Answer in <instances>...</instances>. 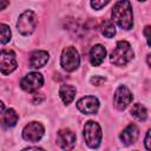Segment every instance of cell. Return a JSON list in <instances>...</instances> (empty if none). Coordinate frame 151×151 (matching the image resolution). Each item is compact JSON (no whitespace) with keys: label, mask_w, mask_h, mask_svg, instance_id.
Here are the masks:
<instances>
[{"label":"cell","mask_w":151,"mask_h":151,"mask_svg":"<svg viewBox=\"0 0 151 151\" xmlns=\"http://www.w3.org/2000/svg\"><path fill=\"white\" fill-rule=\"evenodd\" d=\"M18 66L15 53L11 50H4L0 52V72L5 76L12 73Z\"/></svg>","instance_id":"7"},{"label":"cell","mask_w":151,"mask_h":151,"mask_svg":"<svg viewBox=\"0 0 151 151\" xmlns=\"http://www.w3.org/2000/svg\"><path fill=\"white\" fill-rule=\"evenodd\" d=\"M132 93L131 91L124 86V85H120L116 92H114V96H113V104H114V107L118 109V110H125L129 104L132 101Z\"/></svg>","instance_id":"9"},{"label":"cell","mask_w":151,"mask_h":151,"mask_svg":"<svg viewBox=\"0 0 151 151\" xmlns=\"http://www.w3.org/2000/svg\"><path fill=\"white\" fill-rule=\"evenodd\" d=\"M105 78L104 77H99V76H96V77H92L91 78V83L93 84V85H97V86H99V85H101L103 83H105Z\"/></svg>","instance_id":"21"},{"label":"cell","mask_w":151,"mask_h":151,"mask_svg":"<svg viewBox=\"0 0 151 151\" xmlns=\"http://www.w3.org/2000/svg\"><path fill=\"white\" fill-rule=\"evenodd\" d=\"M45 133V129L41 123L39 122H31L28 123L22 130V138L28 142H38L42 138Z\"/></svg>","instance_id":"8"},{"label":"cell","mask_w":151,"mask_h":151,"mask_svg":"<svg viewBox=\"0 0 151 151\" xmlns=\"http://www.w3.org/2000/svg\"><path fill=\"white\" fill-rule=\"evenodd\" d=\"M11 29L6 24H0V44H7L11 40Z\"/></svg>","instance_id":"19"},{"label":"cell","mask_w":151,"mask_h":151,"mask_svg":"<svg viewBox=\"0 0 151 151\" xmlns=\"http://www.w3.org/2000/svg\"><path fill=\"white\" fill-rule=\"evenodd\" d=\"M8 5H9V2H8V1L0 0V11H1V9H5V8H6Z\"/></svg>","instance_id":"25"},{"label":"cell","mask_w":151,"mask_h":151,"mask_svg":"<svg viewBox=\"0 0 151 151\" xmlns=\"http://www.w3.org/2000/svg\"><path fill=\"white\" fill-rule=\"evenodd\" d=\"M77 107L85 114H94L99 109V100L93 96H86L77 101Z\"/></svg>","instance_id":"11"},{"label":"cell","mask_w":151,"mask_h":151,"mask_svg":"<svg viewBox=\"0 0 151 151\" xmlns=\"http://www.w3.org/2000/svg\"><path fill=\"white\" fill-rule=\"evenodd\" d=\"M101 129L98 123L93 120H88L84 126V139L88 147L97 149L101 142Z\"/></svg>","instance_id":"3"},{"label":"cell","mask_w":151,"mask_h":151,"mask_svg":"<svg viewBox=\"0 0 151 151\" xmlns=\"http://www.w3.org/2000/svg\"><path fill=\"white\" fill-rule=\"evenodd\" d=\"M109 2H110L109 0H105V1H97V0H94V1H91V6H92L94 9H100V8H103L104 6H106Z\"/></svg>","instance_id":"20"},{"label":"cell","mask_w":151,"mask_h":151,"mask_svg":"<svg viewBox=\"0 0 151 151\" xmlns=\"http://www.w3.org/2000/svg\"><path fill=\"white\" fill-rule=\"evenodd\" d=\"M42 84H44V77L39 72H29L20 81L21 88L29 93L38 91L42 86Z\"/></svg>","instance_id":"6"},{"label":"cell","mask_w":151,"mask_h":151,"mask_svg":"<svg viewBox=\"0 0 151 151\" xmlns=\"http://www.w3.org/2000/svg\"><path fill=\"white\" fill-rule=\"evenodd\" d=\"M37 14L33 11H25L24 13L20 14L18 22H17V28L19 31L20 34L22 35H29L31 33H33V31L37 27Z\"/></svg>","instance_id":"4"},{"label":"cell","mask_w":151,"mask_h":151,"mask_svg":"<svg viewBox=\"0 0 151 151\" xmlns=\"http://www.w3.org/2000/svg\"><path fill=\"white\" fill-rule=\"evenodd\" d=\"M138 136H139V130H138L137 125L130 124V125H127V126L122 131V133H120V140H122V143H123L124 145L127 146V145L133 144V143L137 140Z\"/></svg>","instance_id":"12"},{"label":"cell","mask_w":151,"mask_h":151,"mask_svg":"<svg viewBox=\"0 0 151 151\" xmlns=\"http://www.w3.org/2000/svg\"><path fill=\"white\" fill-rule=\"evenodd\" d=\"M144 34H145V38H146L147 45L150 46V26H146V27L144 28Z\"/></svg>","instance_id":"23"},{"label":"cell","mask_w":151,"mask_h":151,"mask_svg":"<svg viewBox=\"0 0 151 151\" xmlns=\"http://www.w3.org/2000/svg\"><path fill=\"white\" fill-rule=\"evenodd\" d=\"M60 64H61L63 68L67 72L76 71L79 67V64H80V57H79L78 51L73 46L65 47L61 52Z\"/></svg>","instance_id":"5"},{"label":"cell","mask_w":151,"mask_h":151,"mask_svg":"<svg viewBox=\"0 0 151 151\" xmlns=\"http://www.w3.org/2000/svg\"><path fill=\"white\" fill-rule=\"evenodd\" d=\"M17 122H18V113L13 109H7L5 113L2 114L0 123L5 129H9V127L15 126Z\"/></svg>","instance_id":"16"},{"label":"cell","mask_w":151,"mask_h":151,"mask_svg":"<svg viewBox=\"0 0 151 151\" xmlns=\"http://www.w3.org/2000/svg\"><path fill=\"white\" fill-rule=\"evenodd\" d=\"M105 57H106V50L103 45L97 44L92 46L90 51V61L93 66H99L104 61Z\"/></svg>","instance_id":"14"},{"label":"cell","mask_w":151,"mask_h":151,"mask_svg":"<svg viewBox=\"0 0 151 151\" xmlns=\"http://www.w3.org/2000/svg\"><path fill=\"white\" fill-rule=\"evenodd\" d=\"M113 21L123 29H131L133 26V13L130 1L123 0L114 4L112 8Z\"/></svg>","instance_id":"1"},{"label":"cell","mask_w":151,"mask_h":151,"mask_svg":"<svg viewBox=\"0 0 151 151\" xmlns=\"http://www.w3.org/2000/svg\"><path fill=\"white\" fill-rule=\"evenodd\" d=\"M48 53L46 51H42V50H38V51H34L31 57H29V66L32 68H40V67H44L47 61H48Z\"/></svg>","instance_id":"13"},{"label":"cell","mask_w":151,"mask_h":151,"mask_svg":"<svg viewBox=\"0 0 151 151\" xmlns=\"http://www.w3.org/2000/svg\"><path fill=\"white\" fill-rule=\"evenodd\" d=\"M150 130L146 132V137H145V147H146V150L147 151H150L151 150V147H150Z\"/></svg>","instance_id":"22"},{"label":"cell","mask_w":151,"mask_h":151,"mask_svg":"<svg viewBox=\"0 0 151 151\" xmlns=\"http://www.w3.org/2000/svg\"><path fill=\"white\" fill-rule=\"evenodd\" d=\"M4 110H5V104H4L2 101H0V113H1Z\"/></svg>","instance_id":"26"},{"label":"cell","mask_w":151,"mask_h":151,"mask_svg":"<svg viewBox=\"0 0 151 151\" xmlns=\"http://www.w3.org/2000/svg\"><path fill=\"white\" fill-rule=\"evenodd\" d=\"M101 33H103V35L106 37V38H112V37L116 34V27H114L113 21H111V20H105V21L101 24Z\"/></svg>","instance_id":"18"},{"label":"cell","mask_w":151,"mask_h":151,"mask_svg":"<svg viewBox=\"0 0 151 151\" xmlns=\"http://www.w3.org/2000/svg\"><path fill=\"white\" fill-rule=\"evenodd\" d=\"M133 55L134 53L131 48V45L125 40H120L111 52V63L116 66H124L132 60Z\"/></svg>","instance_id":"2"},{"label":"cell","mask_w":151,"mask_h":151,"mask_svg":"<svg viewBox=\"0 0 151 151\" xmlns=\"http://www.w3.org/2000/svg\"><path fill=\"white\" fill-rule=\"evenodd\" d=\"M76 87L72 86V85H68V84H64L60 86V90H59V96L61 98V100L64 101V104L68 105L73 101L74 97H76Z\"/></svg>","instance_id":"15"},{"label":"cell","mask_w":151,"mask_h":151,"mask_svg":"<svg viewBox=\"0 0 151 151\" xmlns=\"http://www.w3.org/2000/svg\"><path fill=\"white\" fill-rule=\"evenodd\" d=\"M147 65H150V54L147 55Z\"/></svg>","instance_id":"27"},{"label":"cell","mask_w":151,"mask_h":151,"mask_svg":"<svg viewBox=\"0 0 151 151\" xmlns=\"http://www.w3.org/2000/svg\"><path fill=\"white\" fill-rule=\"evenodd\" d=\"M21 151H45V150H44V149H41V147L31 146V147H26V149H24V150H21Z\"/></svg>","instance_id":"24"},{"label":"cell","mask_w":151,"mask_h":151,"mask_svg":"<svg viewBox=\"0 0 151 151\" xmlns=\"http://www.w3.org/2000/svg\"><path fill=\"white\" fill-rule=\"evenodd\" d=\"M131 114H132L136 119H138V120H140V122H144V120H146V118H147V111H146V109H145L142 104H139V103L133 104V106H132V109H131Z\"/></svg>","instance_id":"17"},{"label":"cell","mask_w":151,"mask_h":151,"mask_svg":"<svg viewBox=\"0 0 151 151\" xmlns=\"http://www.w3.org/2000/svg\"><path fill=\"white\" fill-rule=\"evenodd\" d=\"M76 140H77V136L70 129H61L57 132V144L64 151L72 150L76 145Z\"/></svg>","instance_id":"10"}]
</instances>
